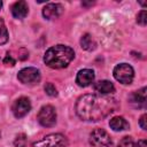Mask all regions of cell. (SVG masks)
I'll list each match as a JSON object with an SVG mask.
<instances>
[{
  "instance_id": "7",
  "label": "cell",
  "mask_w": 147,
  "mask_h": 147,
  "mask_svg": "<svg viewBox=\"0 0 147 147\" xmlns=\"http://www.w3.org/2000/svg\"><path fill=\"white\" fill-rule=\"evenodd\" d=\"M90 144L93 147H111L113 146L110 136L103 129H95L91 132Z\"/></svg>"
},
{
  "instance_id": "1",
  "label": "cell",
  "mask_w": 147,
  "mask_h": 147,
  "mask_svg": "<svg viewBox=\"0 0 147 147\" xmlns=\"http://www.w3.org/2000/svg\"><path fill=\"white\" fill-rule=\"evenodd\" d=\"M119 107L117 100L109 95L101 94H84L76 102L77 116L87 122H96L109 114L114 113Z\"/></svg>"
},
{
  "instance_id": "2",
  "label": "cell",
  "mask_w": 147,
  "mask_h": 147,
  "mask_svg": "<svg viewBox=\"0 0 147 147\" xmlns=\"http://www.w3.org/2000/svg\"><path fill=\"white\" fill-rule=\"evenodd\" d=\"M75 52L71 47L65 45H55L49 47L44 54V62L52 69H62L74 60Z\"/></svg>"
},
{
  "instance_id": "16",
  "label": "cell",
  "mask_w": 147,
  "mask_h": 147,
  "mask_svg": "<svg viewBox=\"0 0 147 147\" xmlns=\"http://www.w3.org/2000/svg\"><path fill=\"white\" fill-rule=\"evenodd\" d=\"M8 38H9L8 37V30H7L6 25H5L3 20L0 18V46L6 44L8 41Z\"/></svg>"
},
{
  "instance_id": "18",
  "label": "cell",
  "mask_w": 147,
  "mask_h": 147,
  "mask_svg": "<svg viewBox=\"0 0 147 147\" xmlns=\"http://www.w3.org/2000/svg\"><path fill=\"white\" fill-rule=\"evenodd\" d=\"M14 145L16 147H25V145H26V136L24 133H20L16 137V139L14 140Z\"/></svg>"
},
{
  "instance_id": "13",
  "label": "cell",
  "mask_w": 147,
  "mask_h": 147,
  "mask_svg": "<svg viewBox=\"0 0 147 147\" xmlns=\"http://www.w3.org/2000/svg\"><path fill=\"white\" fill-rule=\"evenodd\" d=\"M93 87H94V91L101 95H108L115 92V86L109 80H99L93 85Z\"/></svg>"
},
{
  "instance_id": "8",
  "label": "cell",
  "mask_w": 147,
  "mask_h": 147,
  "mask_svg": "<svg viewBox=\"0 0 147 147\" xmlns=\"http://www.w3.org/2000/svg\"><path fill=\"white\" fill-rule=\"evenodd\" d=\"M30 110H31V102L25 96H21L16 99L11 106V111L16 118L24 117Z\"/></svg>"
},
{
  "instance_id": "12",
  "label": "cell",
  "mask_w": 147,
  "mask_h": 147,
  "mask_svg": "<svg viewBox=\"0 0 147 147\" xmlns=\"http://www.w3.org/2000/svg\"><path fill=\"white\" fill-rule=\"evenodd\" d=\"M29 13V7L28 3L23 0L21 1H16L13 6H11V14L17 20H22Z\"/></svg>"
},
{
  "instance_id": "9",
  "label": "cell",
  "mask_w": 147,
  "mask_h": 147,
  "mask_svg": "<svg viewBox=\"0 0 147 147\" xmlns=\"http://www.w3.org/2000/svg\"><path fill=\"white\" fill-rule=\"evenodd\" d=\"M94 71L91 69H82L78 71L76 76V83L80 87H86L90 86L94 82Z\"/></svg>"
},
{
  "instance_id": "15",
  "label": "cell",
  "mask_w": 147,
  "mask_h": 147,
  "mask_svg": "<svg viewBox=\"0 0 147 147\" xmlns=\"http://www.w3.org/2000/svg\"><path fill=\"white\" fill-rule=\"evenodd\" d=\"M80 46L85 51H94L96 48V44H95L94 39L88 33H85V34L82 36V38H80Z\"/></svg>"
},
{
  "instance_id": "22",
  "label": "cell",
  "mask_w": 147,
  "mask_h": 147,
  "mask_svg": "<svg viewBox=\"0 0 147 147\" xmlns=\"http://www.w3.org/2000/svg\"><path fill=\"white\" fill-rule=\"evenodd\" d=\"M146 122H147V115L144 114V115L140 117V119H139V125H140V127H141L142 130H147V124H146Z\"/></svg>"
},
{
  "instance_id": "5",
  "label": "cell",
  "mask_w": 147,
  "mask_h": 147,
  "mask_svg": "<svg viewBox=\"0 0 147 147\" xmlns=\"http://www.w3.org/2000/svg\"><path fill=\"white\" fill-rule=\"evenodd\" d=\"M17 78L22 84L33 86V85H37L40 82L41 75H40V71L37 68L28 67V68H23L22 70L18 71Z\"/></svg>"
},
{
  "instance_id": "3",
  "label": "cell",
  "mask_w": 147,
  "mask_h": 147,
  "mask_svg": "<svg viewBox=\"0 0 147 147\" xmlns=\"http://www.w3.org/2000/svg\"><path fill=\"white\" fill-rule=\"evenodd\" d=\"M68 139L61 133H52L37 140L32 144V147H67Z\"/></svg>"
},
{
  "instance_id": "20",
  "label": "cell",
  "mask_w": 147,
  "mask_h": 147,
  "mask_svg": "<svg viewBox=\"0 0 147 147\" xmlns=\"http://www.w3.org/2000/svg\"><path fill=\"white\" fill-rule=\"evenodd\" d=\"M44 88H45V92L47 95H49V96H56L57 95V90L52 83H46Z\"/></svg>"
},
{
  "instance_id": "23",
  "label": "cell",
  "mask_w": 147,
  "mask_h": 147,
  "mask_svg": "<svg viewBox=\"0 0 147 147\" xmlns=\"http://www.w3.org/2000/svg\"><path fill=\"white\" fill-rule=\"evenodd\" d=\"M137 147H147V141L145 139H140L137 142Z\"/></svg>"
},
{
  "instance_id": "21",
  "label": "cell",
  "mask_w": 147,
  "mask_h": 147,
  "mask_svg": "<svg viewBox=\"0 0 147 147\" xmlns=\"http://www.w3.org/2000/svg\"><path fill=\"white\" fill-rule=\"evenodd\" d=\"M15 63H16V61H15V60L13 59V56L9 55V53H8V54L5 56V59H3V64L7 65V67H14Z\"/></svg>"
},
{
  "instance_id": "6",
  "label": "cell",
  "mask_w": 147,
  "mask_h": 147,
  "mask_svg": "<svg viewBox=\"0 0 147 147\" xmlns=\"http://www.w3.org/2000/svg\"><path fill=\"white\" fill-rule=\"evenodd\" d=\"M37 119H38L39 124L45 126V127H51V126L55 125V123H56V110H55V108L51 105L42 106L40 108V110L38 111Z\"/></svg>"
},
{
  "instance_id": "19",
  "label": "cell",
  "mask_w": 147,
  "mask_h": 147,
  "mask_svg": "<svg viewBox=\"0 0 147 147\" xmlns=\"http://www.w3.org/2000/svg\"><path fill=\"white\" fill-rule=\"evenodd\" d=\"M137 23L142 25V26H145L147 24V11L145 9L138 13V15H137Z\"/></svg>"
},
{
  "instance_id": "14",
  "label": "cell",
  "mask_w": 147,
  "mask_h": 147,
  "mask_svg": "<svg viewBox=\"0 0 147 147\" xmlns=\"http://www.w3.org/2000/svg\"><path fill=\"white\" fill-rule=\"evenodd\" d=\"M109 126L114 130V131H123V130H127L130 127L127 121L122 117V116H115L109 121Z\"/></svg>"
},
{
  "instance_id": "17",
  "label": "cell",
  "mask_w": 147,
  "mask_h": 147,
  "mask_svg": "<svg viewBox=\"0 0 147 147\" xmlns=\"http://www.w3.org/2000/svg\"><path fill=\"white\" fill-rule=\"evenodd\" d=\"M117 147H134V141H133L132 137L126 136V137H123L119 140Z\"/></svg>"
},
{
  "instance_id": "11",
  "label": "cell",
  "mask_w": 147,
  "mask_h": 147,
  "mask_svg": "<svg viewBox=\"0 0 147 147\" xmlns=\"http://www.w3.org/2000/svg\"><path fill=\"white\" fill-rule=\"evenodd\" d=\"M146 87H142L139 91L133 92L130 95V102L138 108H145L146 107Z\"/></svg>"
},
{
  "instance_id": "24",
  "label": "cell",
  "mask_w": 147,
  "mask_h": 147,
  "mask_svg": "<svg viewBox=\"0 0 147 147\" xmlns=\"http://www.w3.org/2000/svg\"><path fill=\"white\" fill-rule=\"evenodd\" d=\"M1 7H2V1H0V9H1Z\"/></svg>"
},
{
  "instance_id": "10",
  "label": "cell",
  "mask_w": 147,
  "mask_h": 147,
  "mask_svg": "<svg viewBox=\"0 0 147 147\" xmlns=\"http://www.w3.org/2000/svg\"><path fill=\"white\" fill-rule=\"evenodd\" d=\"M63 13V6L61 3H47L44 8H42V16L46 20H54L57 18L61 14Z\"/></svg>"
},
{
  "instance_id": "4",
  "label": "cell",
  "mask_w": 147,
  "mask_h": 147,
  "mask_svg": "<svg viewBox=\"0 0 147 147\" xmlns=\"http://www.w3.org/2000/svg\"><path fill=\"white\" fill-rule=\"evenodd\" d=\"M114 77L117 82L127 85L131 84L134 78V70L133 68L127 63H119L114 68Z\"/></svg>"
}]
</instances>
